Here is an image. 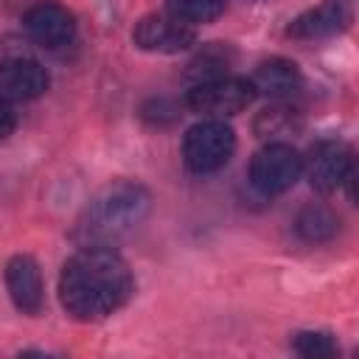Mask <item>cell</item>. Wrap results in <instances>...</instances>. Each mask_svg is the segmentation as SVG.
<instances>
[{
    "label": "cell",
    "mask_w": 359,
    "mask_h": 359,
    "mask_svg": "<svg viewBox=\"0 0 359 359\" xmlns=\"http://www.w3.org/2000/svg\"><path fill=\"white\" fill-rule=\"evenodd\" d=\"M135 289L126 261L112 247H81L59 275V300L76 320H104Z\"/></svg>",
    "instance_id": "6da1fadb"
},
{
    "label": "cell",
    "mask_w": 359,
    "mask_h": 359,
    "mask_svg": "<svg viewBox=\"0 0 359 359\" xmlns=\"http://www.w3.org/2000/svg\"><path fill=\"white\" fill-rule=\"evenodd\" d=\"M151 196L137 182H118L95 194L81 210L73 238L79 247H115L149 213Z\"/></svg>",
    "instance_id": "7a4b0ae2"
},
{
    "label": "cell",
    "mask_w": 359,
    "mask_h": 359,
    "mask_svg": "<svg viewBox=\"0 0 359 359\" xmlns=\"http://www.w3.org/2000/svg\"><path fill=\"white\" fill-rule=\"evenodd\" d=\"M236 151V132L222 118L194 123L182 140V160L194 174H213L230 163Z\"/></svg>",
    "instance_id": "3957f363"
},
{
    "label": "cell",
    "mask_w": 359,
    "mask_h": 359,
    "mask_svg": "<svg viewBox=\"0 0 359 359\" xmlns=\"http://www.w3.org/2000/svg\"><path fill=\"white\" fill-rule=\"evenodd\" d=\"M300 174H303V157L283 140L266 143L261 151H255L250 163V182L266 196L289 191L300 180Z\"/></svg>",
    "instance_id": "277c9868"
},
{
    "label": "cell",
    "mask_w": 359,
    "mask_h": 359,
    "mask_svg": "<svg viewBox=\"0 0 359 359\" xmlns=\"http://www.w3.org/2000/svg\"><path fill=\"white\" fill-rule=\"evenodd\" d=\"M255 98V90L244 79L219 76L210 81H199L188 90V107L205 118H227L247 109Z\"/></svg>",
    "instance_id": "5b68a950"
},
{
    "label": "cell",
    "mask_w": 359,
    "mask_h": 359,
    "mask_svg": "<svg viewBox=\"0 0 359 359\" xmlns=\"http://www.w3.org/2000/svg\"><path fill=\"white\" fill-rule=\"evenodd\" d=\"M22 25H25L28 36L36 45L50 48V50L70 45L73 36H76V20H73V14L65 6L53 3V0H42V3L31 6L25 11Z\"/></svg>",
    "instance_id": "8992f818"
},
{
    "label": "cell",
    "mask_w": 359,
    "mask_h": 359,
    "mask_svg": "<svg viewBox=\"0 0 359 359\" xmlns=\"http://www.w3.org/2000/svg\"><path fill=\"white\" fill-rule=\"evenodd\" d=\"M135 45H140L143 50H154V53H180L188 45H194L196 31L194 25L177 20L174 14H149L135 25L132 34Z\"/></svg>",
    "instance_id": "52a82bcc"
},
{
    "label": "cell",
    "mask_w": 359,
    "mask_h": 359,
    "mask_svg": "<svg viewBox=\"0 0 359 359\" xmlns=\"http://www.w3.org/2000/svg\"><path fill=\"white\" fill-rule=\"evenodd\" d=\"M306 174L317 194H334L351 174V149L339 140H320L311 149Z\"/></svg>",
    "instance_id": "ba28073f"
},
{
    "label": "cell",
    "mask_w": 359,
    "mask_h": 359,
    "mask_svg": "<svg viewBox=\"0 0 359 359\" xmlns=\"http://www.w3.org/2000/svg\"><path fill=\"white\" fill-rule=\"evenodd\" d=\"M48 84H50L48 70L34 59L17 56L0 62V101L6 104L34 101L48 90Z\"/></svg>",
    "instance_id": "9c48e42d"
},
{
    "label": "cell",
    "mask_w": 359,
    "mask_h": 359,
    "mask_svg": "<svg viewBox=\"0 0 359 359\" xmlns=\"http://www.w3.org/2000/svg\"><path fill=\"white\" fill-rule=\"evenodd\" d=\"M6 289L22 314H36L42 309V275L31 255H14L6 264Z\"/></svg>",
    "instance_id": "30bf717a"
},
{
    "label": "cell",
    "mask_w": 359,
    "mask_h": 359,
    "mask_svg": "<svg viewBox=\"0 0 359 359\" xmlns=\"http://www.w3.org/2000/svg\"><path fill=\"white\" fill-rule=\"evenodd\" d=\"M255 95H266V98H289L300 90L303 79L294 62L289 59H269L261 62L250 79Z\"/></svg>",
    "instance_id": "8fae6325"
},
{
    "label": "cell",
    "mask_w": 359,
    "mask_h": 359,
    "mask_svg": "<svg viewBox=\"0 0 359 359\" xmlns=\"http://www.w3.org/2000/svg\"><path fill=\"white\" fill-rule=\"evenodd\" d=\"M345 22H348L345 3L342 0H325L323 6L309 8L300 17H294L292 25H289V36H294V39H323V36L337 34Z\"/></svg>",
    "instance_id": "7c38bea8"
},
{
    "label": "cell",
    "mask_w": 359,
    "mask_h": 359,
    "mask_svg": "<svg viewBox=\"0 0 359 359\" xmlns=\"http://www.w3.org/2000/svg\"><path fill=\"white\" fill-rule=\"evenodd\" d=\"M294 230L303 241L309 244H323L331 241L339 230V219L325 208V205H306L297 219H294Z\"/></svg>",
    "instance_id": "4fadbf2b"
},
{
    "label": "cell",
    "mask_w": 359,
    "mask_h": 359,
    "mask_svg": "<svg viewBox=\"0 0 359 359\" xmlns=\"http://www.w3.org/2000/svg\"><path fill=\"white\" fill-rule=\"evenodd\" d=\"M230 62H233L230 48H224V45H210V48H205L202 53H196V59L188 65V76L196 79V84H199V81H210V79L224 76V70H227Z\"/></svg>",
    "instance_id": "5bb4252c"
},
{
    "label": "cell",
    "mask_w": 359,
    "mask_h": 359,
    "mask_svg": "<svg viewBox=\"0 0 359 359\" xmlns=\"http://www.w3.org/2000/svg\"><path fill=\"white\" fill-rule=\"evenodd\" d=\"M222 11H224V0H168V14H174L188 25L210 22Z\"/></svg>",
    "instance_id": "9a60e30c"
},
{
    "label": "cell",
    "mask_w": 359,
    "mask_h": 359,
    "mask_svg": "<svg viewBox=\"0 0 359 359\" xmlns=\"http://www.w3.org/2000/svg\"><path fill=\"white\" fill-rule=\"evenodd\" d=\"M255 132H258V137H286V135L297 132V121H294L292 109L272 107V109H266V112L258 115Z\"/></svg>",
    "instance_id": "2e32d148"
},
{
    "label": "cell",
    "mask_w": 359,
    "mask_h": 359,
    "mask_svg": "<svg viewBox=\"0 0 359 359\" xmlns=\"http://www.w3.org/2000/svg\"><path fill=\"white\" fill-rule=\"evenodd\" d=\"M294 351L306 359H331L337 353V342L325 331H300L294 337Z\"/></svg>",
    "instance_id": "e0dca14e"
},
{
    "label": "cell",
    "mask_w": 359,
    "mask_h": 359,
    "mask_svg": "<svg viewBox=\"0 0 359 359\" xmlns=\"http://www.w3.org/2000/svg\"><path fill=\"white\" fill-rule=\"evenodd\" d=\"M14 126H17V118H14L11 107L6 101H0V143L14 132Z\"/></svg>",
    "instance_id": "ac0fdd59"
}]
</instances>
